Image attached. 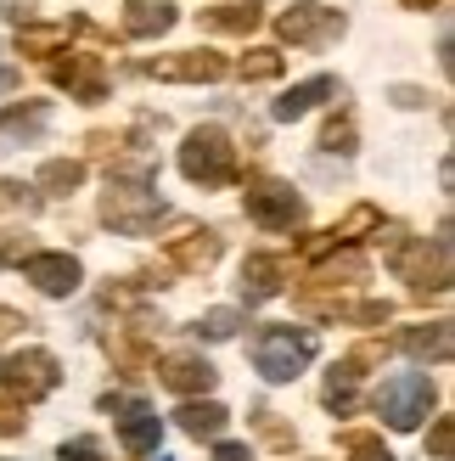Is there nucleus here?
<instances>
[{
    "label": "nucleus",
    "instance_id": "473e14b6",
    "mask_svg": "<svg viewBox=\"0 0 455 461\" xmlns=\"http://www.w3.org/2000/svg\"><path fill=\"white\" fill-rule=\"evenodd\" d=\"M399 6H411V12H427V6H439V0H399Z\"/></svg>",
    "mask_w": 455,
    "mask_h": 461
},
{
    "label": "nucleus",
    "instance_id": "9d476101",
    "mask_svg": "<svg viewBox=\"0 0 455 461\" xmlns=\"http://www.w3.org/2000/svg\"><path fill=\"white\" fill-rule=\"evenodd\" d=\"M22 276L45 293V298H67L79 282H85V270L74 253H29V265H22Z\"/></svg>",
    "mask_w": 455,
    "mask_h": 461
},
{
    "label": "nucleus",
    "instance_id": "412c9836",
    "mask_svg": "<svg viewBox=\"0 0 455 461\" xmlns=\"http://www.w3.org/2000/svg\"><path fill=\"white\" fill-rule=\"evenodd\" d=\"M40 186L51 192V197L79 192V186H85V164H79V158H51V164L40 169Z\"/></svg>",
    "mask_w": 455,
    "mask_h": 461
},
{
    "label": "nucleus",
    "instance_id": "7ed1b4c3",
    "mask_svg": "<svg viewBox=\"0 0 455 461\" xmlns=\"http://www.w3.org/2000/svg\"><path fill=\"white\" fill-rule=\"evenodd\" d=\"M377 411H382V422L399 428V433H411L422 428V417L433 411V383H427L422 372H399L377 388Z\"/></svg>",
    "mask_w": 455,
    "mask_h": 461
},
{
    "label": "nucleus",
    "instance_id": "2eb2a0df",
    "mask_svg": "<svg viewBox=\"0 0 455 461\" xmlns=\"http://www.w3.org/2000/svg\"><path fill=\"white\" fill-rule=\"evenodd\" d=\"M169 259L180 270H209L219 259V237H214V230H186V237L169 242Z\"/></svg>",
    "mask_w": 455,
    "mask_h": 461
},
{
    "label": "nucleus",
    "instance_id": "7c9ffc66",
    "mask_svg": "<svg viewBox=\"0 0 455 461\" xmlns=\"http://www.w3.org/2000/svg\"><path fill=\"white\" fill-rule=\"evenodd\" d=\"M17 327H29V321H17L12 310H0V338H6V332H17Z\"/></svg>",
    "mask_w": 455,
    "mask_h": 461
},
{
    "label": "nucleus",
    "instance_id": "5701e85b",
    "mask_svg": "<svg viewBox=\"0 0 455 461\" xmlns=\"http://www.w3.org/2000/svg\"><path fill=\"white\" fill-rule=\"evenodd\" d=\"M276 74H281V51H270V45H254L242 57V79H276Z\"/></svg>",
    "mask_w": 455,
    "mask_h": 461
},
{
    "label": "nucleus",
    "instance_id": "c85d7f7f",
    "mask_svg": "<svg viewBox=\"0 0 455 461\" xmlns=\"http://www.w3.org/2000/svg\"><path fill=\"white\" fill-rule=\"evenodd\" d=\"M62 461H102V450L90 439H74V445H62Z\"/></svg>",
    "mask_w": 455,
    "mask_h": 461
},
{
    "label": "nucleus",
    "instance_id": "f3484780",
    "mask_svg": "<svg viewBox=\"0 0 455 461\" xmlns=\"http://www.w3.org/2000/svg\"><path fill=\"white\" fill-rule=\"evenodd\" d=\"M174 422L180 428H186L192 433V439H214V433H225V422H231V411H225V405H214V400H192V405H180L174 411Z\"/></svg>",
    "mask_w": 455,
    "mask_h": 461
},
{
    "label": "nucleus",
    "instance_id": "aec40b11",
    "mask_svg": "<svg viewBox=\"0 0 455 461\" xmlns=\"http://www.w3.org/2000/svg\"><path fill=\"white\" fill-rule=\"evenodd\" d=\"M202 23H209L214 34H254L264 23V6L259 0H247V6H219V12H202Z\"/></svg>",
    "mask_w": 455,
    "mask_h": 461
},
{
    "label": "nucleus",
    "instance_id": "c756f323",
    "mask_svg": "<svg viewBox=\"0 0 455 461\" xmlns=\"http://www.w3.org/2000/svg\"><path fill=\"white\" fill-rule=\"evenodd\" d=\"M214 461H254V456H247V445H219Z\"/></svg>",
    "mask_w": 455,
    "mask_h": 461
},
{
    "label": "nucleus",
    "instance_id": "dca6fc26",
    "mask_svg": "<svg viewBox=\"0 0 455 461\" xmlns=\"http://www.w3.org/2000/svg\"><path fill=\"white\" fill-rule=\"evenodd\" d=\"M399 349L416 355V360H450V321H433V327L399 332Z\"/></svg>",
    "mask_w": 455,
    "mask_h": 461
},
{
    "label": "nucleus",
    "instance_id": "f03ea898",
    "mask_svg": "<svg viewBox=\"0 0 455 461\" xmlns=\"http://www.w3.org/2000/svg\"><path fill=\"white\" fill-rule=\"evenodd\" d=\"M309 360H315V338L299 327H264L254 338V366L264 383H292Z\"/></svg>",
    "mask_w": 455,
    "mask_h": 461
},
{
    "label": "nucleus",
    "instance_id": "1a4fd4ad",
    "mask_svg": "<svg viewBox=\"0 0 455 461\" xmlns=\"http://www.w3.org/2000/svg\"><path fill=\"white\" fill-rule=\"evenodd\" d=\"M399 276H405V282H411L416 293H444L450 287V237H439L433 242V253H427V242H405V253H399Z\"/></svg>",
    "mask_w": 455,
    "mask_h": 461
},
{
    "label": "nucleus",
    "instance_id": "0eeeda50",
    "mask_svg": "<svg viewBox=\"0 0 455 461\" xmlns=\"http://www.w3.org/2000/svg\"><path fill=\"white\" fill-rule=\"evenodd\" d=\"M276 34L292 40V45H326V40L343 34V17L332 6H321V0H299V6H287L276 17Z\"/></svg>",
    "mask_w": 455,
    "mask_h": 461
},
{
    "label": "nucleus",
    "instance_id": "cd10ccee",
    "mask_svg": "<svg viewBox=\"0 0 455 461\" xmlns=\"http://www.w3.org/2000/svg\"><path fill=\"white\" fill-rule=\"evenodd\" d=\"M349 450H354V461H394L388 450H382L377 439H371V433H349V439H343Z\"/></svg>",
    "mask_w": 455,
    "mask_h": 461
},
{
    "label": "nucleus",
    "instance_id": "6e6552de",
    "mask_svg": "<svg viewBox=\"0 0 455 461\" xmlns=\"http://www.w3.org/2000/svg\"><path fill=\"white\" fill-rule=\"evenodd\" d=\"M147 74L164 79V85H214V79L231 74V62H225L219 51H174V57L147 62Z\"/></svg>",
    "mask_w": 455,
    "mask_h": 461
},
{
    "label": "nucleus",
    "instance_id": "4468645a",
    "mask_svg": "<svg viewBox=\"0 0 455 461\" xmlns=\"http://www.w3.org/2000/svg\"><path fill=\"white\" fill-rule=\"evenodd\" d=\"M332 90H337V85H332L326 74H321V79H304V85H292V90H287V96H281L276 107H270V113H276L281 124H292V119H304V113L321 107V102L332 96Z\"/></svg>",
    "mask_w": 455,
    "mask_h": 461
},
{
    "label": "nucleus",
    "instance_id": "39448f33",
    "mask_svg": "<svg viewBox=\"0 0 455 461\" xmlns=\"http://www.w3.org/2000/svg\"><path fill=\"white\" fill-rule=\"evenodd\" d=\"M57 383H62L57 355H45V349H29V355H6V360H0V394H12V400H40V394H51Z\"/></svg>",
    "mask_w": 455,
    "mask_h": 461
},
{
    "label": "nucleus",
    "instance_id": "bb28decb",
    "mask_svg": "<svg viewBox=\"0 0 455 461\" xmlns=\"http://www.w3.org/2000/svg\"><path fill=\"white\" fill-rule=\"evenodd\" d=\"M321 147H326V152H354V124H349V119H332L326 135H321Z\"/></svg>",
    "mask_w": 455,
    "mask_h": 461
},
{
    "label": "nucleus",
    "instance_id": "f257e3e1",
    "mask_svg": "<svg viewBox=\"0 0 455 461\" xmlns=\"http://www.w3.org/2000/svg\"><path fill=\"white\" fill-rule=\"evenodd\" d=\"M180 175L197 180V186H225V180H236V147L231 135L202 124L186 135V147H180Z\"/></svg>",
    "mask_w": 455,
    "mask_h": 461
},
{
    "label": "nucleus",
    "instance_id": "9b49d317",
    "mask_svg": "<svg viewBox=\"0 0 455 461\" xmlns=\"http://www.w3.org/2000/svg\"><path fill=\"white\" fill-rule=\"evenodd\" d=\"M214 377H219V372H214L202 355H169L164 366H157V383L174 388V394H209Z\"/></svg>",
    "mask_w": 455,
    "mask_h": 461
},
{
    "label": "nucleus",
    "instance_id": "f8f14e48",
    "mask_svg": "<svg viewBox=\"0 0 455 461\" xmlns=\"http://www.w3.org/2000/svg\"><path fill=\"white\" fill-rule=\"evenodd\" d=\"M174 29V6L169 0H124V34L129 40H157Z\"/></svg>",
    "mask_w": 455,
    "mask_h": 461
},
{
    "label": "nucleus",
    "instance_id": "4be33fe9",
    "mask_svg": "<svg viewBox=\"0 0 455 461\" xmlns=\"http://www.w3.org/2000/svg\"><path fill=\"white\" fill-rule=\"evenodd\" d=\"M354 383H360V355H354V360H343V366H332V383H326V405L349 411V405H354Z\"/></svg>",
    "mask_w": 455,
    "mask_h": 461
},
{
    "label": "nucleus",
    "instance_id": "a878e982",
    "mask_svg": "<svg viewBox=\"0 0 455 461\" xmlns=\"http://www.w3.org/2000/svg\"><path fill=\"white\" fill-rule=\"evenodd\" d=\"M197 332L202 338H231L236 332V310H209V315L197 321Z\"/></svg>",
    "mask_w": 455,
    "mask_h": 461
},
{
    "label": "nucleus",
    "instance_id": "423d86ee",
    "mask_svg": "<svg viewBox=\"0 0 455 461\" xmlns=\"http://www.w3.org/2000/svg\"><path fill=\"white\" fill-rule=\"evenodd\" d=\"M242 209H247V220H254V225H264V230H292V225L304 220V203H299V192H292V186H281V180H259V186H247Z\"/></svg>",
    "mask_w": 455,
    "mask_h": 461
},
{
    "label": "nucleus",
    "instance_id": "6ab92c4d",
    "mask_svg": "<svg viewBox=\"0 0 455 461\" xmlns=\"http://www.w3.org/2000/svg\"><path fill=\"white\" fill-rule=\"evenodd\" d=\"M51 79H57V85H67V90H79L85 102H96V96H102L96 57H67V62H57V68H51Z\"/></svg>",
    "mask_w": 455,
    "mask_h": 461
},
{
    "label": "nucleus",
    "instance_id": "20e7f679",
    "mask_svg": "<svg viewBox=\"0 0 455 461\" xmlns=\"http://www.w3.org/2000/svg\"><path fill=\"white\" fill-rule=\"evenodd\" d=\"M102 220L112 230H124V237H141V230H152L157 220H164V197L147 192V186H107Z\"/></svg>",
    "mask_w": 455,
    "mask_h": 461
},
{
    "label": "nucleus",
    "instance_id": "b1692460",
    "mask_svg": "<svg viewBox=\"0 0 455 461\" xmlns=\"http://www.w3.org/2000/svg\"><path fill=\"white\" fill-rule=\"evenodd\" d=\"M62 40H67L62 29H22V34H17V45H22L29 57H45V51H57Z\"/></svg>",
    "mask_w": 455,
    "mask_h": 461
},
{
    "label": "nucleus",
    "instance_id": "a211bd4d",
    "mask_svg": "<svg viewBox=\"0 0 455 461\" xmlns=\"http://www.w3.org/2000/svg\"><path fill=\"white\" fill-rule=\"evenodd\" d=\"M281 259H270V253H254V259L242 265V293L247 298H276L281 293Z\"/></svg>",
    "mask_w": 455,
    "mask_h": 461
},
{
    "label": "nucleus",
    "instance_id": "2f4dec72",
    "mask_svg": "<svg viewBox=\"0 0 455 461\" xmlns=\"http://www.w3.org/2000/svg\"><path fill=\"white\" fill-rule=\"evenodd\" d=\"M12 85H17V68H0V96H6Z\"/></svg>",
    "mask_w": 455,
    "mask_h": 461
},
{
    "label": "nucleus",
    "instance_id": "ddd939ff",
    "mask_svg": "<svg viewBox=\"0 0 455 461\" xmlns=\"http://www.w3.org/2000/svg\"><path fill=\"white\" fill-rule=\"evenodd\" d=\"M119 405H124V417H119V439H124V450L152 456L157 439H164V422H157L147 405H129V400H119Z\"/></svg>",
    "mask_w": 455,
    "mask_h": 461
},
{
    "label": "nucleus",
    "instance_id": "393cba45",
    "mask_svg": "<svg viewBox=\"0 0 455 461\" xmlns=\"http://www.w3.org/2000/svg\"><path fill=\"white\" fill-rule=\"evenodd\" d=\"M427 450H433V461H450V456H455V422H450V417H433Z\"/></svg>",
    "mask_w": 455,
    "mask_h": 461
}]
</instances>
